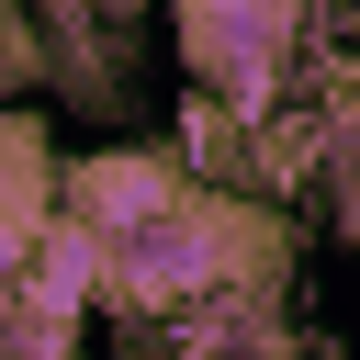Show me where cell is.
I'll use <instances>...</instances> for the list:
<instances>
[{"instance_id": "obj_4", "label": "cell", "mask_w": 360, "mask_h": 360, "mask_svg": "<svg viewBox=\"0 0 360 360\" xmlns=\"http://www.w3.org/2000/svg\"><path fill=\"white\" fill-rule=\"evenodd\" d=\"M0 360H90V326H56L22 304V281L0 270Z\"/></svg>"}, {"instance_id": "obj_3", "label": "cell", "mask_w": 360, "mask_h": 360, "mask_svg": "<svg viewBox=\"0 0 360 360\" xmlns=\"http://www.w3.org/2000/svg\"><path fill=\"white\" fill-rule=\"evenodd\" d=\"M68 225V158L34 101H0V270H22Z\"/></svg>"}, {"instance_id": "obj_1", "label": "cell", "mask_w": 360, "mask_h": 360, "mask_svg": "<svg viewBox=\"0 0 360 360\" xmlns=\"http://www.w3.org/2000/svg\"><path fill=\"white\" fill-rule=\"evenodd\" d=\"M180 22V68L202 101L270 124L304 101V79L326 68V0H169Z\"/></svg>"}, {"instance_id": "obj_2", "label": "cell", "mask_w": 360, "mask_h": 360, "mask_svg": "<svg viewBox=\"0 0 360 360\" xmlns=\"http://www.w3.org/2000/svg\"><path fill=\"white\" fill-rule=\"evenodd\" d=\"M191 191H202V180L180 169V146H135V135H124V146H79V158H68V225H90L101 248L169 225Z\"/></svg>"}]
</instances>
